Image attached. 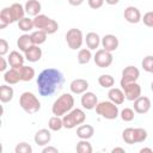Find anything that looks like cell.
Returning a JSON list of instances; mask_svg holds the SVG:
<instances>
[{
    "mask_svg": "<svg viewBox=\"0 0 153 153\" xmlns=\"http://www.w3.org/2000/svg\"><path fill=\"white\" fill-rule=\"evenodd\" d=\"M25 55V60H27L29 62H37V61H39L41 60V57H42V49L39 48V45H32L29 50H26L25 53H24Z\"/></svg>",
    "mask_w": 153,
    "mask_h": 153,
    "instance_id": "7402d4cb",
    "label": "cell"
},
{
    "mask_svg": "<svg viewBox=\"0 0 153 153\" xmlns=\"http://www.w3.org/2000/svg\"><path fill=\"white\" fill-rule=\"evenodd\" d=\"M151 73H153V69H152V72H151Z\"/></svg>",
    "mask_w": 153,
    "mask_h": 153,
    "instance_id": "681fc988",
    "label": "cell"
},
{
    "mask_svg": "<svg viewBox=\"0 0 153 153\" xmlns=\"http://www.w3.org/2000/svg\"><path fill=\"white\" fill-rule=\"evenodd\" d=\"M42 153H59V149L53 146H47L42 149Z\"/></svg>",
    "mask_w": 153,
    "mask_h": 153,
    "instance_id": "b9f144b4",
    "label": "cell"
},
{
    "mask_svg": "<svg viewBox=\"0 0 153 153\" xmlns=\"http://www.w3.org/2000/svg\"><path fill=\"white\" fill-rule=\"evenodd\" d=\"M7 51H8V43H7L6 39L1 38L0 39V55L5 56L7 54Z\"/></svg>",
    "mask_w": 153,
    "mask_h": 153,
    "instance_id": "60d3db41",
    "label": "cell"
},
{
    "mask_svg": "<svg viewBox=\"0 0 153 153\" xmlns=\"http://www.w3.org/2000/svg\"><path fill=\"white\" fill-rule=\"evenodd\" d=\"M19 105L25 112H27L30 115L36 114L41 110V102L32 92H29V91H25L20 94Z\"/></svg>",
    "mask_w": 153,
    "mask_h": 153,
    "instance_id": "3957f363",
    "label": "cell"
},
{
    "mask_svg": "<svg viewBox=\"0 0 153 153\" xmlns=\"http://www.w3.org/2000/svg\"><path fill=\"white\" fill-rule=\"evenodd\" d=\"M141 66H142L143 71L151 73L152 69H153V55H147L146 57H143V60L141 62Z\"/></svg>",
    "mask_w": 153,
    "mask_h": 153,
    "instance_id": "8d00e7d4",
    "label": "cell"
},
{
    "mask_svg": "<svg viewBox=\"0 0 153 153\" xmlns=\"http://www.w3.org/2000/svg\"><path fill=\"white\" fill-rule=\"evenodd\" d=\"M111 152H112V153H116V152L124 153L126 151H124V148H122V147H115V148H112V149H111Z\"/></svg>",
    "mask_w": 153,
    "mask_h": 153,
    "instance_id": "f6af8a7d",
    "label": "cell"
},
{
    "mask_svg": "<svg viewBox=\"0 0 153 153\" xmlns=\"http://www.w3.org/2000/svg\"><path fill=\"white\" fill-rule=\"evenodd\" d=\"M14 91L8 85H1L0 86V100L2 103H8L13 99Z\"/></svg>",
    "mask_w": 153,
    "mask_h": 153,
    "instance_id": "83f0119b",
    "label": "cell"
},
{
    "mask_svg": "<svg viewBox=\"0 0 153 153\" xmlns=\"http://www.w3.org/2000/svg\"><path fill=\"white\" fill-rule=\"evenodd\" d=\"M74 108V97L71 93L61 94L51 106V112L55 116H63Z\"/></svg>",
    "mask_w": 153,
    "mask_h": 153,
    "instance_id": "7a4b0ae2",
    "label": "cell"
},
{
    "mask_svg": "<svg viewBox=\"0 0 153 153\" xmlns=\"http://www.w3.org/2000/svg\"><path fill=\"white\" fill-rule=\"evenodd\" d=\"M76 152L78 153H92V146L87 140L80 139V141L76 143Z\"/></svg>",
    "mask_w": 153,
    "mask_h": 153,
    "instance_id": "e575fe53",
    "label": "cell"
},
{
    "mask_svg": "<svg viewBox=\"0 0 153 153\" xmlns=\"http://www.w3.org/2000/svg\"><path fill=\"white\" fill-rule=\"evenodd\" d=\"M143 152H148V153H153V149L152 148H148V147H143L140 149V153H143Z\"/></svg>",
    "mask_w": 153,
    "mask_h": 153,
    "instance_id": "bcb514c9",
    "label": "cell"
},
{
    "mask_svg": "<svg viewBox=\"0 0 153 153\" xmlns=\"http://www.w3.org/2000/svg\"><path fill=\"white\" fill-rule=\"evenodd\" d=\"M122 139L128 145L140 143L147 139V130L143 128H126L122 133Z\"/></svg>",
    "mask_w": 153,
    "mask_h": 153,
    "instance_id": "52a82bcc",
    "label": "cell"
},
{
    "mask_svg": "<svg viewBox=\"0 0 153 153\" xmlns=\"http://www.w3.org/2000/svg\"><path fill=\"white\" fill-rule=\"evenodd\" d=\"M76 59H78V62L80 63V65H86V63H88L90 61H91V59H92V54H91V50L87 48H82V49H79V53H78V56H76Z\"/></svg>",
    "mask_w": 153,
    "mask_h": 153,
    "instance_id": "4dcf8cb0",
    "label": "cell"
},
{
    "mask_svg": "<svg viewBox=\"0 0 153 153\" xmlns=\"http://www.w3.org/2000/svg\"><path fill=\"white\" fill-rule=\"evenodd\" d=\"M120 116H121L122 121H124V122H130V121H133L134 117H135V110H133V109H130V108H124V109L120 112Z\"/></svg>",
    "mask_w": 153,
    "mask_h": 153,
    "instance_id": "d590c367",
    "label": "cell"
},
{
    "mask_svg": "<svg viewBox=\"0 0 153 153\" xmlns=\"http://www.w3.org/2000/svg\"><path fill=\"white\" fill-rule=\"evenodd\" d=\"M18 71H19L22 81H31L35 76V69L30 66H24L23 65V66L18 67Z\"/></svg>",
    "mask_w": 153,
    "mask_h": 153,
    "instance_id": "f1b7e54d",
    "label": "cell"
},
{
    "mask_svg": "<svg viewBox=\"0 0 153 153\" xmlns=\"http://www.w3.org/2000/svg\"><path fill=\"white\" fill-rule=\"evenodd\" d=\"M121 87H122V90L124 92V96H126L127 100L134 102L135 99H137L141 96V86L136 81L121 84Z\"/></svg>",
    "mask_w": 153,
    "mask_h": 153,
    "instance_id": "9c48e42d",
    "label": "cell"
},
{
    "mask_svg": "<svg viewBox=\"0 0 153 153\" xmlns=\"http://www.w3.org/2000/svg\"><path fill=\"white\" fill-rule=\"evenodd\" d=\"M32 45H35V43H33V41L31 38V35H29V33H23L17 39V47L23 53H25L26 50H29Z\"/></svg>",
    "mask_w": 153,
    "mask_h": 153,
    "instance_id": "d6986e66",
    "label": "cell"
},
{
    "mask_svg": "<svg viewBox=\"0 0 153 153\" xmlns=\"http://www.w3.org/2000/svg\"><path fill=\"white\" fill-rule=\"evenodd\" d=\"M141 20L143 22V24H145L146 26L153 27V11H149V12L145 13Z\"/></svg>",
    "mask_w": 153,
    "mask_h": 153,
    "instance_id": "f35d334b",
    "label": "cell"
},
{
    "mask_svg": "<svg viewBox=\"0 0 153 153\" xmlns=\"http://www.w3.org/2000/svg\"><path fill=\"white\" fill-rule=\"evenodd\" d=\"M102 47L105 49V50H108V51H115L117 48H118V44H120V42H118V38L115 36V35H111V33H109V35H105L104 37H102Z\"/></svg>",
    "mask_w": 153,
    "mask_h": 153,
    "instance_id": "e0dca14e",
    "label": "cell"
},
{
    "mask_svg": "<svg viewBox=\"0 0 153 153\" xmlns=\"http://www.w3.org/2000/svg\"><path fill=\"white\" fill-rule=\"evenodd\" d=\"M98 84L104 88H111L115 85V79L110 74H102L98 78Z\"/></svg>",
    "mask_w": 153,
    "mask_h": 153,
    "instance_id": "836d02e7",
    "label": "cell"
},
{
    "mask_svg": "<svg viewBox=\"0 0 153 153\" xmlns=\"http://www.w3.org/2000/svg\"><path fill=\"white\" fill-rule=\"evenodd\" d=\"M66 42H67V45L72 50L80 49L82 45V42H84L82 31L80 29H76V27L69 29L66 33Z\"/></svg>",
    "mask_w": 153,
    "mask_h": 153,
    "instance_id": "ba28073f",
    "label": "cell"
},
{
    "mask_svg": "<svg viewBox=\"0 0 153 153\" xmlns=\"http://www.w3.org/2000/svg\"><path fill=\"white\" fill-rule=\"evenodd\" d=\"M85 41H86V45L90 50H96L99 44L102 43V38L99 37V35L97 32H88L86 33V37H85Z\"/></svg>",
    "mask_w": 153,
    "mask_h": 153,
    "instance_id": "cb8c5ba5",
    "label": "cell"
},
{
    "mask_svg": "<svg viewBox=\"0 0 153 153\" xmlns=\"http://www.w3.org/2000/svg\"><path fill=\"white\" fill-rule=\"evenodd\" d=\"M93 134H94V128L91 124H81L76 129V136L79 139L88 140L93 136Z\"/></svg>",
    "mask_w": 153,
    "mask_h": 153,
    "instance_id": "d4e9b609",
    "label": "cell"
},
{
    "mask_svg": "<svg viewBox=\"0 0 153 153\" xmlns=\"http://www.w3.org/2000/svg\"><path fill=\"white\" fill-rule=\"evenodd\" d=\"M33 140H35V143L37 146H47L50 142V140H51L50 129L42 128V129L37 130L36 134H35V136H33Z\"/></svg>",
    "mask_w": 153,
    "mask_h": 153,
    "instance_id": "2e32d148",
    "label": "cell"
},
{
    "mask_svg": "<svg viewBox=\"0 0 153 153\" xmlns=\"http://www.w3.org/2000/svg\"><path fill=\"white\" fill-rule=\"evenodd\" d=\"M80 103L82 105L84 109L86 110H92V109H96L97 104H98V98L97 96L93 93V92H84L82 96H81V99H80Z\"/></svg>",
    "mask_w": 153,
    "mask_h": 153,
    "instance_id": "5bb4252c",
    "label": "cell"
},
{
    "mask_svg": "<svg viewBox=\"0 0 153 153\" xmlns=\"http://www.w3.org/2000/svg\"><path fill=\"white\" fill-rule=\"evenodd\" d=\"M108 97H109V100H111L112 103H115L117 105L123 104V102L126 99V96H124L123 90L117 88V87H111L109 90V92H108Z\"/></svg>",
    "mask_w": 153,
    "mask_h": 153,
    "instance_id": "ac0fdd59",
    "label": "cell"
},
{
    "mask_svg": "<svg viewBox=\"0 0 153 153\" xmlns=\"http://www.w3.org/2000/svg\"><path fill=\"white\" fill-rule=\"evenodd\" d=\"M151 99L145 96H140L137 99L134 100V110L137 114H146L151 109Z\"/></svg>",
    "mask_w": 153,
    "mask_h": 153,
    "instance_id": "9a60e30c",
    "label": "cell"
},
{
    "mask_svg": "<svg viewBox=\"0 0 153 153\" xmlns=\"http://www.w3.org/2000/svg\"><path fill=\"white\" fill-rule=\"evenodd\" d=\"M14 23L13 22V18H12V14H11V10L10 7H4L0 12V29H5L7 25Z\"/></svg>",
    "mask_w": 153,
    "mask_h": 153,
    "instance_id": "4316f807",
    "label": "cell"
},
{
    "mask_svg": "<svg viewBox=\"0 0 153 153\" xmlns=\"http://www.w3.org/2000/svg\"><path fill=\"white\" fill-rule=\"evenodd\" d=\"M140 76V71L134 67V66H127L122 71V78H121V84L124 82H133L136 81Z\"/></svg>",
    "mask_w": 153,
    "mask_h": 153,
    "instance_id": "8fae6325",
    "label": "cell"
},
{
    "mask_svg": "<svg viewBox=\"0 0 153 153\" xmlns=\"http://www.w3.org/2000/svg\"><path fill=\"white\" fill-rule=\"evenodd\" d=\"M93 60H94V63L99 68H108L112 63L114 57H112L111 51H108L103 48V49H99V50L96 51V54L93 56Z\"/></svg>",
    "mask_w": 153,
    "mask_h": 153,
    "instance_id": "30bf717a",
    "label": "cell"
},
{
    "mask_svg": "<svg viewBox=\"0 0 153 153\" xmlns=\"http://www.w3.org/2000/svg\"><path fill=\"white\" fill-rule=\"evenodd\" d=\"M118 1L120 0H105V2L109 5H116V4H118Z\"/></svg>",
    "mask_w": 153,
    "mask_h": 153,
    "instance_id": "7dc6e473",
    "label": "cell"
},
{
    "mask_svg": "<svg viewBox=\"0 0 153 153\" xmlns=\"http://www.w3.org/2000/svg\"><path fill=\"white\" fill-rule=\"evenodd\" d=\"M104 1H105V0H87V4H88V6H90L91 8L98 10V8H100V7L103 6Z\"/></svg>",
    "mask_w": 153,
    "mask_h": 153,
    "instance_id": "ab89813d",
    "label": "cell"
},
{
    "mask_svg": "<svg viewBox=\"0 0 153 153\" xmlns=\"http://www.w3.org/2000/svg\"><path fill=\"white\" fill-rule=\"evenodd\" d=\"M48 128L53 131H59L63 128V122H62V118L61 116H53L49 118L48 121Z\"/></svg>",
    "mask_w": 153,
    "mask_h": 153,
    "instance_id": "f546056e",
    "label": "cell"
},
{
    "mask_svg": "<svg viewBox=\"0 0 153 153\" xmlns=\"http://www.w3.org/2000/svg\"><path fill=\"white\" fill-rule=\"evenodd\" d=\"M47 36H48V33L45 31H43V30H36V31H33L31 33V38H32V41H33V43L36 45L43 44L47 41Z\"/></svg>",
    "mask_w": 153,
    "mask_h": 153,
    "instance_id": "d6a6232c",
    "label": "cell"
},
{
    "mask_svg": "<svg viewBox=\"0 0 153 153\" xmlns=\"http://www.w3.org/2000/svg\"><path fill=\"white\" fill-rule=\"evenodd\" d=\"M4 80L8 85H14V84H18L19 81H22L18 68H12L11 67L8 71H6L4 73Z\"/></svg>",
    "mask_w": 153,
    "mask_h": 153,
    "instance_id": "ffe728a7",
    "label": "cell"
},
{
    "mask_svg": "<svg viewBox=\"0 0 153 153\" xmlns=\"http://www.w3.org/2000/svg\"><path fill=\"white\" fill-rule=\"evenodd\" d=\"M87 88H88V81L82 78L74 79L69 84V90L74 94H82L84 92L87 91Z\"/></svg>",
    "mask_w": 153,
    "mask_h": 153,
    "instance_id": "4fadbf2b",
    "label": "cell"
},
{
    "mask_svg": "<svg viewBox=\"0 0 153 153\" xmlns=\"http://www.w3.org/2000/svg\"><path fill=\"white\" fill-rule=\"evenodd\" d=\"M18 27L23 32H29L35 27L33 26V20L31 18H29V17H24L18 22Z\"/></svg>",
    "mask_w": 153,
    "mask_h": 153,
    "instance_id": "1f68e13d",
    "label": "cell"
},
{
    "mask_svg": "<svg viewBox=\"0 0 153 153\" xmlns=\"http://www.w3.org/2000/svg\"><path fill=\"white\" fill-rule=\"evenodd\" d=\"M96 112L105 120H115L120 116V110L117 104L112 103L111 100L99 102L96 106Z\"/></svg>",
    "mask_w": 153,
    "mask_h": 153,
    "instance_id": "8992f818",
    "label": "cell"
},
{
    "mask_svg": "<svg viewBox=\"0 0 153 153\" xmlns=\"http://www.w3.org/2000/svg\"><path fill=\"white\" fill-rule=\"evenodd\" d=\"M151 90H152V92H153V81L151 82Z\"/></svg>",
    "mask_w": 153,
    "mask_h": 153,
    "instance_id": "c3c4849f",
    "label": "cell"
},
{
    "mask_svg": "<svg viewBox=\"0 0 153 153\" xmlns=\"http://www.w3.org/2000/svg\"><path fill=\"white\" fill-rule=\"evenodd\" d=\"M24 60H25V56H23L19 51L17 50H13L10 53L8 57H7V61H8V65L12 67V68H18L20 66L24 65Z\"/></svg>",
    "mask_w": 153,
    "mask_h": 153,
    "instance_id": "603a6c76",
    "label": "cell"
},
{
    "mask_svg": "<svg viewBox=\"0 0 153 153\" xmlns=\"http://www.w3.org/2000/svg\"><path fill=\"white\" fill-rule=\"evenodd\" d=\"M10 10H11V14H12V18H13V22H19L22 18H24V14L26 13L25 12V7L22 5V4H18V2H14L10 6Z\"/></svg>",
    "mask_w": 153,
    "mask_h": 153,
    "instance_id": "484cf974",
    "label": "cell"
},
{
    "mask_svg": "<svg viewBox=\"0 0 153 153\" xmlns=\"http://www.w3.org/2000/svg\"><path fill=\"white\" fill-rule=\"evenodd\" d=\"M16 153H31L32 152V147L27 143V142H20L14 148Z\"/></svg>",
    "mask_w": 153,
    "mask_h": 153,
    "instance_id": "74e56055",
    "label": "cell"
},
{
    "mask_svg": "<svg viewBox=\"0 0 153 153\" xmlns=\"http://www.w3.org/2000/svg\"><path fill=\"white\" fill-rule=\"evenodd\" d=\"M124 19L130 23V24H137L139 22H141L142 17H141V12L137 7L135 6H128L126 10H124Z\"/></svg>",
    "mask_w": 153,
    "mask_h": 153,
    "instance_id": "7c38bea8",
    "label": "cell"
},
{
    "mask_svg": "<svg viewBox=\"0 0 153 153\" xmlns=\"http://www.w3.org/2000/svg\"><path fill=\"white\" fill-rule=\"evenodd\" d=\"M0 61H1L0 71H1V72H6V69H7V63H8V61H6L4 56H1V57H0Z\"/></svg>",
    "mask_w": 153,
    "mask_h": 153,
    "instance_id": "7bdbcfd3",
    "label": "cell"
},
{
    "mask_svg": "<svg viewBox=\"0 0 153 153\" xmlns=\"http://www.w3.org/2000/svg\"><path fill=\"white\" fill-rule=\"evenodd\" d=\"M33 26L37 30H43L45 31L48 35H53L59 29V24L56 20L49 18L45 14H37L36 17H33Z\"/></svg>",
    "mask_w": 153,
    "mask_h": 153,
    "instance_id": "5b68a950",
    "label": "cell"
},
{
    "mask_svg": "<svg viewBox=\"0 0 153 153\" xmlns=\"http://www.w3.org/2000/svg\"><path fill=\"white\" fill-rule=\"evenodd\" d=\"M65 81L63 74L56 68H45L37 76L38 93L43 97H50L59 88H61Z\"/></svg>",
    "mask_w": 153,
    "mask_h": 153,
    "instance_id": "6da1fadb",
    "label": "cell"
},
{
    "mask_svg": "<svg viewBox=\"0 0 153 153\" xmlns=\"http://www.w3.org/2000/svg\"><path fill=\"white\" fill-rule=\"evenodd\" d=\"M68 2L72 6H80L84 2V0H68Z\"/></svg>",
    "mask_w": 153,
    "mask_h": 153,
    "instance_id": "ee69618b",
    "label": "cell"
},
{
    "mask_svg": "<svg viewBox=\"0 0 153 153\" xmlns=\"http://www.w3.org/2000/svg\"><path fill=\"white\" fill-rule=\"evenodd\" d=\"M24 7H25L26 14L30 17H36L37 14H39V12L42 10V5L38 0H27L25 2Z\"/></svg>",
    "mask_w": 153,
    "mask_h": 153,
    "instance_id": "44dd1931",
    "label": "cell"
},
{
    "mask_svg": "<svg viewBox=\"0 0 153 153\" xmlns=\"http://www.w3.org/2000/svg\"><path fill=\"white\" fill-rule=\"evenodd\" d=\"M86 120V114L84 110L76 108L72 109L69 112L62 116V122H63V128L66 129H73L76 126H80L85 122Z\"/></svg>",
    "mask_w": 153,
    "mask_h": 153,
    "instance_id": "277c9868",
    "label": "cell"
}]
</instances>
